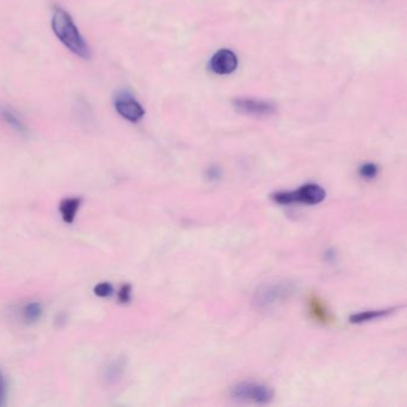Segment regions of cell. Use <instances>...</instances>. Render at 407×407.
<instances>
[{
  "label": "cell",
  "mask_w": 407,
  "mask_h": 407,
  "mask_svg": "<svg viewBox=\"0 0 407 407\" xmlns=\"http://www.w3.org/2000/svg\"><path fill=\"white\" fill-rule=\"evenodd\" d=\"M51 26L56 38L67 47L68 49L83 59H90L91 51L84 38L80 35L74 22L65 10H55L51 18Z\"/></svg>",
  "instance_id": "cell-1"
},
{
  "label": "cell",
  "mask_w": 407,
  "mask_h": 407,
  "mask_svg": "<svg viewBox=\"0 0 407 407\" xmlns=\"http://www.w3.org/2000/svg\"><path fill=\"white\" fill-rule=\"evenodd\" d=\"M325 198H326V191L324 190L323 186L314 183L303 185L295 191H280L271 195L273 201L282 206L296 205V203L314 206V205L321 203Z\"/></svg>",
  "instance_id": "cell-2"
},
{
  "label": "cell",
  "mask_w": 407,
  "mask_h": 407,
  "mask_svg": "<svg viewBox=\"0 0 407 407\" xmlns=\"http://www.w3.org/2000/svg\"><path fill=\"white\" fill-rule=\"evenodd\" d=\"M295 290L294 285L289 282L263 286L255 293L252 303L257 310H271L292 298L295 294Z\"/></svg>",
  "instance_id": "cell-3"
},
{
  "label": "cell",
  "mask_w": 407,
  "mask_h": 407,
  "mask_svg": "<svg viewBox=\"0 0 407 407\" xmlns=\"http://www.w3.org/2000/svg\"><path fill=\"white\" fill-rule=\"evenodd\" d=\"M231 398L240 403L268 404L273 400V392L260 383L241 382L232 387Z\"/></svg>",
  "instance_id": "cell-4"
},
{
  "label": "cell",
  "mask_w": 407,
  "mask_h": 407,
  "mask_svg": "<svg viewBox=\"0 0 407 407\" xmlns=\"http://www.w3.org/2000/svg\"><path fill=\"white\" fill-rule=\"evenodd\" d=\"M115 109L127 121L138 122L145 116V110L139 102L128 93H118L115 99Z\"/></svg>",
  "instance_id": "cell-5"
},
{
  "label": "cell",
  "mask_w": 407,
  "mask_h": 407,
  "mask_svg": "<svg viewBox=\"0 0 407 407\" xmlns=\"http://www.w3.org/2000/svg\"><path fill=\"white\" fill-rule=\"evenodd\" d=\"M233 106L238 113L250 115L256 118H265L276 111L275 105L265 101L250 99V98H237L233 101Z\"/></svg>",
  "instance_id": "cell-6"
},
{
  "label": "cell",
  "mask_w": 407,
  "mask_h": 407,
  "mask_svg": "<svg viewBox=\"0 0 407 407\" xmlns=\"http://www.w3.org/2000/svg\"><path fill=\"white\" fill-rule=\"evenodd\" d=\"M209 67L212 71L220 76L231 74L238 67V58L230 49H220L218 53L213 55Z\"/></svg>",
  "instance_id": "cell-7"
},
{
  "label": "cell",
  "mask_w": 407,
  "mask_h": 407,
  "mask_svg": "<svg viewBox=\"0 0 407 407\" xmlns=\"http://www.w3.org/2000/svg\"><path fill=\"white\" fill-rule=\"evenodd\" d=\"M308 307H310V313H311L312 317L318 323L328 324L331 321V314L321 298H318V296H312L308 301Z\"/></svg>",
  "instance_id": "cell-8"
},
{
  "label": "cell",
  "mask_w": 407,
  "mask_h": 407,
  "mask_svg": "<svg viewBox=\"0 0 407 407\" xmlns=\"http://www.w3.org/2000/svg\"><path fill=\"white\" fill-rule=\"evenodd\" d=\"M0 118H1L8 126L11 127L13 129L16 130L18 133L26 134V125L23 123L22 118L18 116L16 111L11 109V108H9V106H6V105H0Z\"/></svg>",
  "instance_id": "cell-9"
},
{
  "label": "cell",
  "mask_w": 407,
  "mask_h": 407,
  "mask_svg": "<svg viewBox=\"0 0 407 407\" xmlns=\"http://www.w3.org/2000/svg\"><path fill=\"white\" fill-rule=\"evenodd\" d=\"M80 203H81L80 198H65L61 201L59 210L65 223H72L74 221L77 213L79 210Z\"/></svg>",
  "instance_id": "cell-10"
},
{
  "label": "cell",
  "mask_w": 407,
  "mask_h": 407,
  "mask_svg": "<svg viewBox=\"0 0 407 407\" xmlns=\"http://www.w3.org/2000/svg\"><path fill=\"white\" fill-rule=\"evenodd\" d=\"M394 310L395 308H390V310L361 312V313H356V314L351 315L350 317V321L353 324L368 323V321H373V320L383 318V317L390 314Z\"/></svg>",
  "instance_id": "cell-11"
},
{
  "label": "cell",
  "mask_w": 407,
  "mask_h": 407,
  "mask_svg": "<svg viewBox=\"0 0 407 407\" xmlns=\"http://www.w3.org/2000/svg\"><path fill=\"white\" fill-rule=\"evenodd\" d=\"M123 369H125L123 362H113V363H111V365L106 368V370H105V380H106V382H108L109 385H115V383H118V382L121 380Z\"/></svg>",
  "instance_id": "cell-12"
},
{
  "label": "cell",
  "mask_w": 407,
  "mask_h": 407,
  "mask_svg": "<svg viewBox=\"0 0 407 407\" xmlns=\"http://www.w3.org/2000/svg\"><path fill=\"white\" fill-rule=\"evenodd\" d=\"M41 315H42V307L38 303H28L23 308V318L28 323H34V321L41 318Z\"/></svg>",
  "instance_id": "cell-13"
},
{
  "label": "cell",
  "mask_w": 407,
  "mask_h": 407,
  "mask_svg": "<svg viewBox=\"0 0 407 407\" xmlns=\"http://www.w3.org/2000/svg\"><path fill=\"white\" fill-rule=\"evenodd\" d=\"M378 168L373 163H367V164L362 165L360 168V175H361L365 179H373L378 176Z\"/></svg>",
  "instance_id": "cell-14"
},
{
  "label": "cell",
  "mask_w": 407,
  "mask_h": 407,
  "mask_svg": "<svg viewBox=\"0 0 407 407\" xmlns=\"http://www.w3.org/2000/svg\"><path fill=\"white\" fill-rule=\"evenodd\" d=\"M113 293V286H111L110 283H106V282L99 283V285H97V286L95 287V294H96L97 296H99V298H106V296H110Z\"/></svg>",
  "instance_id": "cell-15"
},
{
  "label": "cell",
  "mask_w": 407,
  "mask_h": 407,
  "mask_svg": "<svg viewBox=\"0 0 407 407\" xmlns=\"http://www.w3.org/2000/svg\"><path fill=\"white\" fill-rule=\"evenodd\" d=\"M6 393H8V382L3 372H0V406L4 404Z\"/></svg>",
  "instance_id": "cell-16"
},
{
  "label": "cell",
  "mask_w": 407,
  "mask_h": 407,
  "mask_svg": "<svg viewBox=\"0 0 407 407\" xmlns=\"http://www.w3.org/2000/svg\"><path fill=\"white\" fill-rule=\"evenodd\" d=\"M118 296H120V300H121L122 303H128L130 300V287H122V289L120 290V294H118Z\"/></svg>",
  "instance_id": "cell-17"
}]
</instances>
